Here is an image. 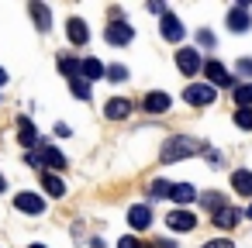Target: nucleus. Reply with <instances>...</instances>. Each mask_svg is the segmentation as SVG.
Wrapping results in <instances>:
<instances>
[{
	"mask_svg": "<svg viewBox=\"0 0 252 248\" xmlns=\"http://www.w3.org/2000/svg\"><path fill=\"white\" fill-rule=\"evenodd\" d=\"M32 248H45V245H32Z\"/></svg>",
	"mask_w": 252,
	"mask_h": 248,
	"instance_id": "obj_36",
	"label": "nucleus"
},
{
	"mask_svg": "<svg viewBox=\"0 0 252 248\" xmlns=\"http://www.w3.org/2000/svg\"><path fill=\"white\" fill-rule=\"evenodd\" d=\"M69 90H73V97H80V100H90V83L87 80H69Z\"/></svg>",
	"mask_w": 252,
	"mask_h": 248,
	"instance_id": "obj_24",
	"label": "nucleus"
},
{
	"mask_svg": "<svg viewBox=\"0 0 252 248\" xmlns=\"http://www.w3.org/2000/svg\"><path fill=\"white\" fill-rule=\"evenodd\" d=\"M238 220H242V214H238V210H231V207L214 210V224H218V227H235Z\"/></svg>",
	"mask_w": 252,
	"mask_h": 248,
	"instance_id": "obj_20",
	"label": "nucleus"
},
{
	"mask_svg": "<svg viewBox=\"0 0 252 248\" xmlns=\"http://www.w3.org/2000/svg\"><path fill=\"white\" fill-rule=\"evenodd\" d=\"M166 224H169V231H193V227H197V217H193L190 210H173V214L166 217Z\"/></svg>",
	"mask_w": 252,
	"mask_h": 248,
	"instance_id": "obj_10",
	"label": "nucleus"
},
{
	"mask_svg": "<svg viewBox=\"0 0 252 248\" xmlns=\"http://www.w3.org/2000/svg\"><path fill=\"white\" fill-rule=\"evenodd\" d=\"M187 104H193V107H207V104H214V86H204V83H193V86H187Z\"/></svg>",
	"mask_w": 252,
	"mask_h": 248,
	"instance_id": "obj_3",
	"label": "nucleus"
},
{
	"mask_svg": "<svg viewBox=\"0 0 252 248\" xmlns=\"http://www.w3.org/2000/svg\"><path fill=\"white\" fill-rule=\"evenodd\" d=\"M42 186H45V193H52V196H66V183H63L59 176H52V172L42 176Z\"/></svg>",
	"mask_w": 252,
	"mask_h": 248,
	"instance_id": "obj_21",
	"label": "nucleus"
},
{
	"mask_svg": "<svg viewBox=\"0 0 252 248\" xmlns=\"http://www.w3.org/2000/svg\"><path fill=\"white\" fill-rule=\"evenodd\" d=\"M104 114H107L111 121H121V117H128V114H131V104H128L125 97H121V100L114 97V100H107V110H104Z\"/></svg>",
	"mask_w": 252,
	"mask_h": 248,
	"instance_id": "obj_18",
	"label": "nucleus"
},
{
	"mask_svg": "<svg viewBox=\"0 0 252 248\" xmlns=\"http://www.w3.org/2000/svg\"><path fill=\"white\" fill-rule=\"evenodd\" d=\"M169 93H145V100H142V107L149 110V114H166L169 110Z\"/></svg>",
	"mask_w": 252,
	"mask_h": 248,
	"instance_id": "obj_12",
	"label": "nucleus"
},
{
	"mask_svg": "<svg viewBox=\"0 0 252 248\" xmlns=\"http://www.w3.org/2000/svg\"><path fill=\"white\" fill-rule=\"evenodd\" d=\"M238 73H242V76H252V59H242V62H238Z\"/></svg>",
	"mask_w": 252,
	"mask_h": 248,
	"instance_id": "obj_31",
	"label": "nucleus"
},
{
	"mask_svg": "<svg viewBox=\"0 0 252 248\" xmlns=\"http://www.w3.org/2000/svg\"><path fill=\"white\" fill-rule=\"evenodd\" d=\"M28 11H32V18H35L38 31H52V14H49V7H45V4H32Z\"/></svg>",
	"mask_w": 252,
	"mask_h": 248,
	"instance_id": "obj_15",
	"label": "nucleus"
},
{
	"mask_svg": "<svg viewBox=\"0 0 252 248\" xmlns=\"http://www.w3.org/2000/svg\"><path fill=\"white\" fill-rule=\"evenodd\" d=\"M231 186H235V193L252 196V172H249V169H235V172H231Z\"/></svg>",
	"mask_w": 252,
	"mask_h": 248,
	"instance_id": "obj_14",
	"label": "nucleus"
},
{
	"mask_svg": "<svg viewBox=\"0 0 252 248\" xmlns=\"http://www.w3.org/2000/svg\"><path fill=\"white\" fill-rule=\"evenodd\" d=\"M235 124H238L242 131H252V110H245V107H238V114H235Z\"/></svg>",
	"mask_w": 252,
	"mask_h": 248,
	"instance_id": "obj_25",
	"label": "nucleus"
},
{
	"mask_svg": "<svg viewBox=\"0 0 252 248\" xmlns=\"http://www.w3.org/2000/svg\"><path fill=\"white\" fill-rule=\"evenodd\" d=\"M204 207H211V210H221V207H224L221 193H204Z\"/></svg>",
	"mask_w": 252,
	"mask_h": 248,
	"instance_id": "obj_27",
	"label": "nucleus"
},
{
	"mask_svg": "<svg viewBox=\"0 0 252 248\" xmlns=\"http://www.w3.org/2000/svg\"><path fill=\"white\" fill-rule=\"evenodd\" d=\"M107 73V80H114V83H125L128 80V69L125 66H111V69H104Z\"/></svg>",
	"mask_w": 252,
	"mask_h": 248,
	"instance_id": "obj_26",
	"label": "nucleus"
},
{
	"mask_svg": "<svg viewBox=\"0 0 252 248\" xmlns=\"http://www.w3.org/2000/svg\"><path fill=\"white\" fill-rule=\"evenodd\" d=\"M200 248H235V245L224 241V238H218V241H207V245H200Z\"/></svg>",
	"mask_w": 252,
	"mask_h": 248,
	"instance_id": "obj_29",
	"label": "nucleus"
},
{
	"mask_svg": "<svg viewBox=\"0 0 252 248\" xmlns=\"http://www.w3.org/2000/svg\"><path fill=\"white\" fill-rule=\"evenodd\" d=\"M128 224H131L135 231H145V227L152 224V210H149L145 203H135V207L128 210Z\"/></svg>",
	"mask_w": 252,
	"mask_h": 248,
	"instance_id": "obj_11",
	"label": "nucleus"
},
{
	"mask_svg": "<svg viewBox=\"0 0 252 248\" xmlns=\"http://www.w3.org/2000/svg\"><path fill=\"white\" fill-rule=\"evenodd\" d=\"M228 28H231L235 35H242V31H249V28H252V18H249V7H242V4H238V7H231V11H228Z\"/></svg>",
	"mask_w": 252,
	"mask_h": 248,
	"instance_id": "obj_5",
	"label": "nucleus"
},
{
	"mask_svg": "<svg viewBox=\"0 0 252 248\" xmlns=\"http://www.w3.org/2000/svg\"><path fill=\"white\" fill-rule=\"evenodd\" d=\"M4 83H7V73H4V69H0V86H4Z\"/></svg>",
	"mask_w": 252,
	"mask_h": 248,
	"instance_id": "obj_35",
	"label": "nucleus"
},
{
	"mask_svg": "<svg viewBox=\"0 0 252 248\" xmlns=\"http://www.w3.org/2000/svg\"><path fill=\"white\" fill-rule=\"evenodd\" d=\"M204 152V141L200 138H169L162 145V162H180V159H190V155H200Z\"/></svg>",
	"mask_w": 252,
	"mask_h": 248,
	"instance_id": "obj_1",
	"label": "nucleus"
},
{
	"mask_svg": "<svg viewBox=\"0 0 252 248\" xmlns=\"http://www.w3.org/2000/svg\"><path fill=\"white\" fill-rule=\"evenodd\" d=\"M152 196H169V183L166 179H156L152 183Z\"/></svg>",
	"mask_w": 252,
	"mask_h": 248,
	"instance_id": "obj_28",
	"label": "nucleus"
},
{
	"mask_svg": "<svg viewBox=\"0 0 252 248\" xmlns=\"http://www.w3.org/2000/svg\"><path fill=\"white\" fill-rule=\"evenodd\" d=\"M159 28H162V38H166V42H180V38H183V21H180L176 14H169V11L162 14V25H159Z\"/></svg>",
	"mask_w": 252,
	"mask_h": 248,
	"instance_id": "obj_7",
	"label": "nucleus"
},
{
	"mask_svg": "<svg viewBox=\"0 0 252 248\" xmlns=\"http://www.w3.org/2000/svg\"><path fill=\"white\" fill-rule=\"evenodd\" d=\"M249 217H252V207H249Z\"/></svg>",
	"mask_w": 252,
	"mask_h": 248,
	"instance_id": "obj_37",
	"label": "nucleus"
},
{
	"mask_svg": "<svg viewBox=\"0 0 252 248\" xmlns=\"http://www.w3.org/2000/svg\"><path fill=\"white\" fill-rule=\"evenodd\" d=\"M4 190H7V179H4V176H0V193H4Z\"/></svg>",
	"mask_w": 252,
	"mask_h": 248,
	"instance_id": "obj_34",
	"label": "nucleus"
},
{
	"mask_svg": "<svg viewBox=\"0 0 252 248\" xmlns=\"http://www.w3.org/2000/svg\"><path fill=\"white\" fill-rule=\"evenodd\" d=\"M14 207H18L21 214H42V210H45V200H42L38 193H18V196H14Z\"/></svg>",
	"mask_w": 252,
	"mask_h": 248,
	"instance_id": "obj_6",
	"label": "nucleus"
},
{
	"mask_svg": "<svg viewBox=\"0 0 252 248\" xmlns=\"http://www.w3.org/2000/svg\"><path fill=\"white\" fill-rule=\"evenodd\" d=\"M80 80H87V83H94V80H100L104 76V62H97V59H83L80 62Z\"/></svg>",
	"mask_w": 252,
	"mask_h": 248,
	"instance_id": "obj_17",
	"label": "nucleus"
},
{
	"mask_svg": "<svg viewBox=\"0 0 252 248\" xmlns=\"http://www.w3.org/2000/svg\"><path fill=\"white\" fill-rule=\"evenodd\" d=\"M59 73H66V76H80V62L76 59H69V55H59Z\"/></svg>",
	"mask_w": 252,
	"mask_h": 248,
	"instance_id": "obj_23",
	"label": "nucleus"
},
{
	"mask_svg": "<svg viewBox=\"0 0 252 248\" xmlns=\"http://www.w3.org/2000/svg\"><path fill=\"white\" fill-rule=\"evenodd\" d=\"M38 155V165H49V169H66V155L59 152V148H52V145H42V152H35Z\"/></svg>",
	"mask_w": 252,
	"mask_h": 248,
	"instance_id": "obj_9",
	"label": "nucleus"
},
{
	"mask_svg": "<svg viewBox=\"0 0 252 248\" xmlns=\"http://www.w3.org/2000/svg\"><path fill=\"white\" fill-rule=\"evenodd\" d=\"M118 248H142V245H138L135 238H121V245H118Z\"/></svg>",
	"mask_w": 252,
	"mask_h": 248,
	"instance_id": "obj_32",
	"label": "nucleus"
},
{
	"mask_svg": "<svg viewBox=\"0 0 252 248\" xmlns=\"http://www.w3.org/2000/svg\"><path fill=\"white\" fill-rule=\"evenodd\" d=\"M169 196H173L176 203H193V200H197V190H193L190 183H176V186H169Z\"/></svg>",
	"mask_w": 252,
	"mask_h": 248,
	"instance_id": "obj_19",
	"label": "nucleus"
},
{
	"mask_svg": "<svg viewBox=\"0 0 252 248\" xmlns=\"http://www.w3.org/2000/svg\"><path fill=\"white\" fill-rule=\"evenodd\" d=\"M149 11H152V14H166V7L159 4V0H152V4H149Z\"/></svg>",
	"mask_w": 252,
	"mask_h": 248,
	"instance_id": "obj_33",
	"label": "nucleus"
},
{
	"mask_svg": "<svg viewBox=\"0 0 252 248\" xmlns=\"http://www.w3.org/2000/svg\"><path fill=\"white\" fill-rule=\"evenodd\" d=\"M104 38H107L111 45H128V42L135 38V31H131V25H128V21H114V25H107Z\"/></svg>",
	"mask_w": 252,
	"mask_h": 248,
	"instance_id": "obj_2",
	"label": "nucleus"
},
{
	"mask_svg": "<svg viewBox=\"0 0 252 248\" xmlns=\"http://www.w3.org/2000/svg\"><path fill=\"white\" fill-rule=\"evenodd\" d=\"M176 66H180L183 76H197V73H200V55H197L193 49H180V52H176Z\"/></svg>",
	"mask_w": 252,
	"mask_h": 248,
	"instance_id": "obj_4",
	"label": "nucleus"
},
{
	"mask_svg": "<svg viewBox=\"0 0 252 248\" xmlns=\"http://www.w3.org/2000/svg\"><path fill=\"white\" fill-rule=\"evenodd\" d=\"M235 104L238 107H252V83H245V86H235Z\"/></svg>",
	"mask_w": 252,
	"mask_h": 248,
	"instance_id": "obj_22",
	"label": "nucleus"
},
{
	"mask_svg": "<svg viewBox=\"0 0 252 248\" xmlns=\"http://www.w3.org/2000/svg\"><path fill=\"white\" fill-rule=\"evenodd\" d=\"M66 31H69V42H73V45H87V38H90V31H87V25H83L80 18H73V21L66 25Z\"/></svg>",
	"mask_w": 252,
	"mask_h": 248,
	"instance_id": "obj_16",
	"label": "nucleus"
},
{
	"mask_svg": "<svg viewBox=\"0 0 252 248\" xmlns=\"http://www.w3.org/2000/svg\"><path fill=\"white\" fill-rule=\"evenodd\" d=\"M18 141H21L25 148H32V145L38 141V131H35V124H32L28 117H18Z\"/></svg>",
	"mask_w": 252,
	"mask_h": 248,
	"instance_id": "obj_13",
	"label": "nucleus"
},
{
	"mask_svg": "<svg viewBox=\"0 0 252 248\" xmlns=\"http://www.w3.org/2000/svg\"><path fill=\"white\" fill-rule=\"evenodd\" d=\"M204 76H207V80H211L214 86H231V83H235V80H231V73H228V69H224L221 62H214V59H211V62L204 66Z\"/></svg>",
	"mask_w": 252,
	"mask_h": 248,
	"instance_id": "obj_8",
	"label": "nucleus"
},
{
	"mask_svg": "<svg viewBox=\"0 0 252 248\" xmlns=\"http://www.w3.org/2000/svg\"><path fill=\"white\" fill-rule=\"evenodd\" d=\"M197 42H200V45H207V49H211V45H214V35H211V31H200V35H197Z\"/></svg>",
	"mask_w": 252,
	"mask_h": 248,
	"instance_id": "obj_30",
	"label": "nucleus"
}]
</instances>
